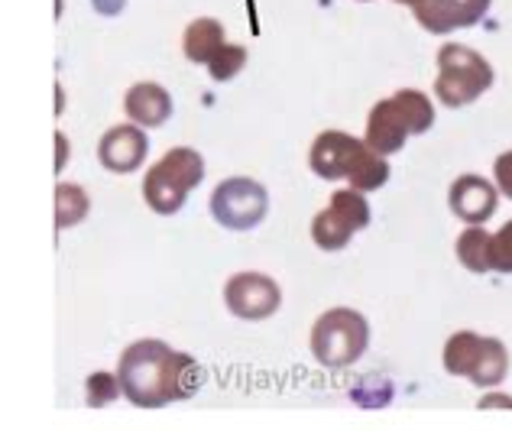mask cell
Instances as JSON below:
<instances>
[{
	"label": "cell",
	"instance_id": "cell-1",
	"mask_svg": "<svg viewBox=\"0 0 512 431\" xmlns=\"http://www.w3.org/2000/svg\"><path fill=\"white\" fill-rule=\"evenodd\" d=\"M117 376L124 386V399L140 409H163L169 402L192 399L201 386L195 357L156 338L130 344L117 360Z\"/></svg>",
	"mask_w": 512,
	"mask_h": 431
},
{
	"label": "cell",
	"instance_id": "cell-2",
	"mask_svg": "<svg viewBox=\"0 0 512 431\" xmlns=\"http://www.w3.org/2000/svg\"><path fill=\"white\" fill-rule=\"evenodd\" d=\"M308 166L325 182L347 179L357 192H376L389 182V163L386 156L373 153L367 140L350 137L344 130H325L318 133L312 150H308Z\"/></svg>",
	"mask_w": 512,
	"mask_h": 431
},
{
	"label": "cell",
	"instance_id": "cell-3",
	"mask_svg": "<svg viewBox=\"0 0 512 431\" xmlns=\"http://www.w3.org/2000/svg\"><path fill=\"white\" fill-rule=\"evenodd\" d=\"M435 124V107L425 91L402 88L393 98H386L380 104H373V111L367 117V146L380 156H393L406 146L409 137L431 130Z\"/></svg>",
	"mask_w": 512,
	"mask_h": 431
},
{
	"label": "cell",
	"instance_id": "cell-4",
	"mask_svg": "<svg viewBox=\"0 0 512 431\" xmlns=\"http://www.w3.org/2000/svg\"><path fill=\"white\" fill-rule=\"evenodd\" d=\"M205 179V156L192 146H172L166 156L146 169L143 198L156 214H179L192 188Z\"/></svg>",
	"mask_w": 512,
	"mask_h": 431
},
{
	"label": "cell",
	"instance_id": "cell-5",
	"mask_svg": "<svg viewBox=\"0 0 512 431\" xmlns=\"http://www.w3.org/2000/svg\"><path fill=\"white\" fill-rule=\"evenodd\" d=\"M370 344V325L367 318L354 308H331L312 328V354L318 363L331 370L354 367V363L367 354Z\"/></svg>",
	"mask_w": 512,
	"mask_h": 431
},
{
	"label": "cell",
	"instance_id": "cell-6",
	"mask_svg": "<svg viewBox=\"0 0 512 431\" xmlns=\"http://www.w3.org/2000/svg\"><path fill=\"white\" fill-rule=\"evenodd\" d=\"M444 370L467 376L480 389H493L509 373V350L500 338H480L474 331H457L444 344Z\"/></svg>",
	"mask_w": 512,
	"mask_h": 431
},
{
	"label": "cell",
	"instance_id": "cell-7",
	"mask_svg": "<svg viewBox=\"0 0 512 431\" xmlns=\"http://www.w3.org/2000/svg\"><path fill=\"white\" fill-rule=\"evenodd\" d=\"M493 85V65L470 46L448 43L438 49V78L435 98L448 107L474 104Z\"/></svg>",
	"mask_w": 512,
	"mask_h": 431
},
{
	"label": "cell",
	"instance_id": "cell-8",
	"mask_svg": "<svg viewBox=\"0 0 512 431\" xmlns=\"http://www.w3.org/2000/svg\"><path fill=\"white\" fill-rule=\"evenodd\" d=\"M367 224H370L367 198H363V192H357V188L347 185L331 195L325 211L315 214L312 240L325 253H334V250H344L350 240H354V234H360Z\"/></svg>",
	"mask_w": 512,
	"mask_h": 431
},
{
	"label": "cell",
	"instance_id": "cell-9",
	"mask_svg": "<svg viewBox=\"0 0 512 431\" xmlns=\"http://www.w3.org/2000/svg\"><path fill=\"white\" fill-rule=\"evenodd\" d=\"M266 211H269L266 188L256 179H247V175L224 179L211 192V214L227 231H250V227H256L266 218Z\"/></svg>",
	"mask_w": 512,
	"mask_h": 431
},
{
	"label": "cell",
	"instance_id": "cell-10",
	"mask_svg": "<svg viewBox=\"0 0 512 431\" xmlns=\"http://www.w3.org/2000/svg\"><path fill=\"white\" fill-rule=\"evenodd\" d=\"M224 305L234 318L263 321L279 312L282 289H279V282L266 273H234L224 286Z\"/></svg>",
	"mask_w": 512,
	"mask_h": 431
},
{
	"label": "cell",
	"instance_id": "cell-11",
	"mask_svg": "<svg viewBox=\"0 0 512 431\" xmlns=\"http://www.w3.org/2000/svg\"><path fill=\"white\" fill-rule=\"evenodd\" d=\"M146 153H150V137L140 124H117L101 137L98 159L107 172H137L143 166Z\"/></svg>",
	"mask_w": 512,
	"mask_h": 431
},
{
	"label": "cell",
	"instance_id": "cell-12",
	"mask_svg": "<svg viewBox=\"0 0 512 431\" xmlns=\"http://www.w3.org/2000/svg\"><path fill=\"white\" fill-rule=\"evenodd\" d=\"M490 10V0H422L415 7V20H419L428 33H454L477 26Z\"/></svg>",
	"mask_w": 512,
	"mask_h": 431
},
{
	"label": "cell",
	"instance_id": "cell-13",
	"mask_svg": "<svg viewBox=\"0 0 512 431\" xmlns=\"http://www.w3.org/2000/svg\"><path fill=\"white\" fill-rule=\"evenodd\" d=\"M448 205L467 224H487L496 214V188L480 175H461L451 185Z\"/></svg>",
	"mask_w": 512,
	"mask_h": 431
},
{
	"label": "cell",
	"instance_id": "cell-14",
	"mask_svg": "<svg viewBox=\"0 0 512 431\" xmlns=\"http://www.w3.org/2000/svg\"><path fill=\"white\" fill-rule=\"evenodd\" d=\"M124 111L143 130L163 127L172 117V94L156 82H140L124 94Z\"/></svg>",
	"mask_w": 512,
	"mask_h": 431
},
{
	"label": "cell",
	"instance_id": "cell-15",
	"mask_svg": "<svg viewBox=\"0 0 512 431\" xmlns=\"http://www.w3.org/2000/svg\"><path fill=\"white\" fill-rule=\"evenodd\" d=\"M227 43L224 39V26L221 20L214 17H198L185 26V36H182V52L188 62L195 65H208L214 59V52Z\"/></svg>",
	"mask_w": 512,
	"mask_h": 431
},
{
	"label": "cell",
	"instance_id": "cell-16",
	"mask_svg": "<svg viewBox=\"0 0 512 431\" xmlns=\"http://www.w3.org/2000/svg\"><path fill=\"white\" fill-rule=\"evenodd\" d=\"M91 211V198L82 185L59 182L56 185V231H69V227L82 224Z\"/></svg>",
	"mask_w": 512,
	"mask_h": 431
},
{
	"label": "cell",
	"instance_id": "cell-17",
	"mask_svg": "<svg viewBox=\"0 0 512 431\" xmlns=\"http://www.w3.org/2000/svg\"><path fill=\"white\" fill-rule=\"evenodd\" d=\"M490 231H483L480 224H470L467 231L457 237V260L470 273H493L490 266Z\"/></svg>",
	"mask_w": 512,
	"mask_h": 431
},
{
	"label": "cell",
	"instance_id": "cell-18",
	"mask_svg": "<svg viewBox=\"0 0 512 431\" xmlns=\"http://www.w3.org/2000/svg\"><path fill=\"white\" fill-rule=\"evenodd\" d=\"M244 65H247V49L237 43H224L218 52H214V59L208 62V72L214 82H231V78L244 72Z\"/></svg>",
	"mask_w": 512,
	"mask_h": 431
},
{
	"label": "cell",
	"instance_id": "cell-19",
	"mask_svg": "<svg viewBox=\"0 0 512 431\" xmlns=\"http://www.w3.org/2000/svg\"><path fill=\"white\" fill-rule=\"evenodd\" d=\"M85 389H88V406L91 409H104V406H111L117 396H124V386H120L117 373H91Z\"/></svg>",
	"mask_w": 512,
	"mask_h": 431
},
{
	"label": "cell",
	"instance_id": "cell-20",
	"mask_svg": "<svg viewBox=\"0 0 512 431\" xmlns=\"http://www.w3.org/2000/svg\"><path fill=\"white\" fill-rule=\"evenodd\" d=\"M490 266L493 273H512V221L490 237Z\"/></svg>",
	"mask_w": 512,
	"mask_h": 431
},
{
	"label": "cell",
	"instance_id": "cell-21",
	"mask_svg": "<svg viewBox=\"0 0 512 431\" xmlns=\"http://www.w3.org/2000/svg\"><path fill=\"white\" fill-rule=\"evenodd\" d=\"M493 179L496 185H500V192L506 198H512V150L503 153V156H496V163H493Z\"/></svg>",
	"mask_w": 512,
	"mask_h": 431
},
{
	"label": "cell",
	"instance_id": "cell-22",
	"mask_svg": "<svg viewBox=\"0 0 512 431\" xmlns=\"http://www.w3.org/2000/svg\"><path fill=\"white\" fill-rule=\"evenodd\" d=\"M480 406L483 409H490V406H509L512 409V399H506V396H487V399L480 402Z\"/></svg>",
	"mask_w": 512,
	"mask_h": 431
},
{
	"label": "cell",
	"instance_id": "cell-23",
	"mask_svg": "<svg viewBox=\"0 0 512 431\" xmlns=\"http://www.w3.org/2000/svg\"><path fill=\"white\" fill-rule=\"evenodd\" d=\"M56 143H59V159H56V169H62V166H65V137H62V133L56 137Z\"/></svg>",
	"mask_w": 512,
	"mask_h": 431
},
{
	"label": "cell",
	"instance_id": "cell-24",
	"mask_svg": "<svg viewBox=\"0 0 512 431\" xmlns=\"http://www.w3.org/2000/svg\"><path fill=\"white\" fill-rule=\"evenodd\" d=\"M396 4H406V7H412V10H415V7L422 4V0H396Z\"/></svg>",
	"mask_w": 512,
	"mask_h": 431
}]
</instances>
